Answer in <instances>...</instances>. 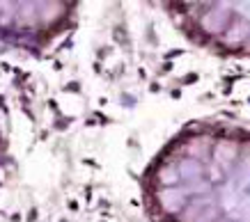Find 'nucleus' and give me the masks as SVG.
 <instances>
[{"mask_svg": "<svg viewBox=\"0 0 250 222\" xmlns=\"http://www.w3.org/2000/svg\"><path fill=\"white\" fill-rule=\"evenodd\" d=\"M76 2H0V41L39 53L76 25Z\"/></svg>", "mask_w": 250, "mask_h": 222, "instance_id": "3", "label": "nucleus"}, {"mask_svg": "<svg viewBox=\"0 0 250 222\" xmlns=\"http://www.w3.org/2000/svg\"><path fill=\"white\" fill-rule=\"evenodd\" d=\"M163 9L190 44L250 62V2H166Z\"/></svg>", "mask_w": 250, "mask_h": 222, "instance_id": "2", "label": "nucleus"}, {"mask_svg": "<svg viewBox=\"0 0 250 222\" xmlns=\"http://www.w3.org/2000/svg\"><path fill=\"white\" fill-rule=\"evenodd\" d=\"M140 190L152 222H250V129L184 126L145 167Z\"/></svg>", "mask_w": 250, "mask_h": 222, "instance_id": "1", "label": "nucleus"}, {"mask_svg": "<svg viewBox=\"0 0 250 222\" xmlns=\"http://www.w3.org/2000/svg\"><path fill=\"white\" fill-rule=\"evenodd\" d=\"M0 163H2V142H0Z\"/></svg>", "mask_w": 250, "mask_h": 222, "instance_id": "4", "label": "nucleus"}]
</instances>
